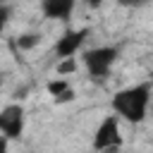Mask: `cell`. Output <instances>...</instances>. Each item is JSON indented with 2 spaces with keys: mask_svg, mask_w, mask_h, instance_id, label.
<instances>
[{
  "mask_svg": "<svg viewBox=\"0 0 153 153\" xmlns=\"http://www.w3.org/2000/svg\"><path fill=\"white\" fill-rule=\"evenodd\" d=\"M151 100H153V84L139 81V84H131V86L115 91V96L110 98V108L122 122L141 124L148 115Z\"/></svg>",
  "mask_w": 153,
  "mask_h": 153,
  "instance_id": "1",
  "label": "cell"
},
{
  "mask_svg": "<svg viewBox=\"0 0 153 153\" xmlns=\"http://www.w3.org/2000/svg\"><path fill=\"white\" fill-rule=\"evenodd\" d=\"M117 60H120L117 45H96V48L81 50V65L91 79H108Z\"/></svg>",
  "mask_w": 153,
  "mask_h": 153,
  "instance_id": "2",
  "label": "cell"
},
{
  "mask_svg": "<svg viewBox=\"0 0 153 153\" xmlns=\"http://www.w3.org/2000/svg\"><path fill=\"white\" fill-rule=\"evenodd\" d=\"M120 122L122 120L115 112L105 115L98 122V127L93 131V141H91L98 153H117L122 148V129H120Z\"/></svg>",
  "mask_w": 153,
  "mask_h": 153,
  "instance_id": "3",
  "label": "cell"
},
{
  "mask_svg": "<svg viewBox=\"0 0 153 153\" xmlns=\"http://www.w3.org/2000/svg\"><path fill=\"white\" fill-rule=\"evenodd\" d=\"M26 127V110L22 103H7L5 108H0V136H5L7 141H17L22 139Z\"/></svg>",
  "mask_w": 153,
  "mask_h": 153,
  "instance_id": "4",
  "label": "cell"
},
{
  "mask_svg": "<svg viewBox=\"0 0 153 153\" xmlns=\"http://www.w3.org/2000/svg\"><path fill=\"white\" fill-rule=\"evenodd\" d=\"M91 36V29L81 26V29H67L57 41H55V55L57 60H67V57H76V53H81L86 38Z\"/></svg>",
  "mask_w": 153,
  "mask_h": 153,
  "instance_id": "5",
  "label": "cell"
},
{
  "mask_svg": "<svg viewBox=\"0 0 153 153\" xmlns=\"http://www.w3.org/2000/svg\"><path fill=\"white\" fill-rule=\"evenodd\" d=\"M76 7V0H41V12L48 19H57V22H67L72 19Z\"/></svg>",
  "mask_w": 153,
  "mask_h": 153,
  "instance_id": "6",
  "label": "cell"
},
{
  "mask_svg": "<svg viewBox=\"0 0 153 153\" xmlns=\"http://www.w3.org/2000/svg\"><path fill=\"white\" fill-rule=\"evenodd\" d=\"M45 91H48V96L57 103V105H65V103H72L74 100V86L69 84V79H65V76H55V79H50L48 84H45Z\"/></svg>",
  "mask_w": 153,
  "mask_h": 153,
  "instance_id": "7",
  "label": "cell"
},
{
  "mask_svg": "<svg viewBox=\"0 0 153 153\" xmlns=\"http://www.w3.org/2000/svg\"><path fill=\"white\" fill-rule=\"evenodd\" d=\"M38 43H41V33H36V31L22 33V36L17 38V48H19V50H31V48H36Z\"/></svg>",
  "mask_w": 153,
  "mask_h": 153,
  "instance_id": "8",
  "label": "cell"
},
{
  "mask_svg": "<svg viewBox=\"0 0 153 153\" xmlns=\"http://www.w3.org/2000/svg\"><path fill=\"white\" fill-rule=\"evenodd\" d=\"M76 72V57H67V60H57V74L65 76V74H72Z\"/></svg>",
  "mask_w": 153,
  "mask_h": 153,
  "instance_id": "9",
  "label": "cell"
},
{
  "mask_svg": "<svg viewBox=\"0 0 153 153\" xmlns=\"http://www.w3.org/2000/svg\"><path fill=\"white\" fill-rule=\"evenodd\" d=\"M10 17H12V7L7 2H0V36L5 33V29L10 24Z\"/></svg>",
  "mask_w": 153,
  "mask_h": 153,
  "instance_id": "10",
  "label": "cell"
},
{
  "mask_svg": "<svg viewBox=\"0 0 153 153\" xmlns=\"http://www.w3.org/2000/svg\"><path fill=\"white\" fill-rule=\"evenodd\" d=\"M151 0H117L120 7H127V10H139V7H146Z\"/></svg>",
  "mask_w": 153,
  "mask_h": 153,
  "instance_id": "11",
  "label": "cell"
},
{
  "mask_svg": "<svg viewBox=\"0 0 153 153\" xmlns=\"http://www.w3.org/2000/svg\"><path fill=\"white\" fill-rule=\"evenodd\" d=\"M0 153H10V141L5 136H0Z\"/></svg>",
  "mask_w": 153,
  "mask_h": 153,
  "instance_id": "12",
  "label": "cell"
},
{
  "mask_svg": "<svg viewBox=\"0 0 153 153\" xmlns=\"http://www.w3.org/2000/svg\"><path fill=\"white\" fill-rule=\"evenodd\" d=\"M84 5H88V7H100L103 5V0H81Z\"/></svg>",
  "mask_w": 153,
  "mask_h": 153,
  "instance_id": "13",
  "label": "cell"
},
{
  "mask_svg": "<svg viewBox=\"0 0 153 153\" xmlns=\"http://www.w3.org/2000/svg\"><path fill=\"white\" fill-rule=\"evenodd\" d=\"M0 86H2V76H0Z\"/></svg>",
  "mask_w": 153,
  "mask_h": 153,
  "instance_id": "14",
  "label": "cell"
}]
</instances>
